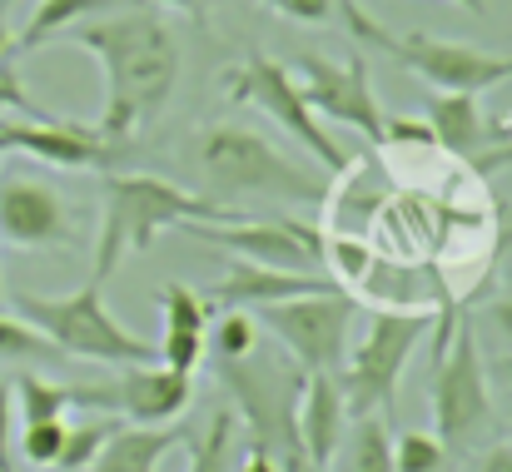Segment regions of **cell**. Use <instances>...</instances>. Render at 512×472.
Instances as JSON below:
<instances>
[{
    "label": "cell",
    "mask_w": 512,
    "mask_h": 472,
    "mask_svg": "<svg viewBox=\"0 0 512 472\" xmlns=\"http://www.w3.org/2000/svg\"><path fill=\"white\" fill-rule=\"evenodd\" d=\"M368 264H373V249L368 244H358V239H324V269H329V279L334 284H363V274H368Z\"/></svg>",
    "instance_id": "cell-28"
},
{
    "label": "cell",
    "mask_w": 512,
    "mask_h": 472,
    "mask_svg": "<svg viewBox=\"0 0 512 472\" xmlns=\"http://www.w3.org/2000/svg\"><path fill=\"white\" fill-rule=\"evenodd\" d=\"M15 55V35H10V0H0V60Z\"/></svg>",
    "instance_id": "cell-35"
},
{
    "label": "cell",
    "mask_w": 512,
    "mask_h": 472,
    "mask_svg": "<svg viewBox=\"0 0 512 472\" xmlns=\"http://www.w3.org/2000/svg\"><path fill=\"white\" fill-rule=\"evenodd\" d=\"M0 244L20 254L75 244V204L40 174H0Z\"/></svg>",
    "instance_id": "cell-12"
},
{
    "label": "cell",
    "mask_w": 512,
    "mask_h": 472,
    "mask_svg": "<svg viewBox=\"0 0 512 472\" xmlns=\"http://www.w3.org/2000/svg\"><path fill=\"white\" fill-rule=\"evenodd\" d=\"M224 85L234 90V100H249L254 110H264L289 140H299L329 174H343V169L353 164V155L324 130V120L309 110V100H304V90H299V80H294V70H289L284 60L244 55L239 65L224 70Z\"/></svg>",
    "instance_id": "cell-7"
},
{
    "label": "cell",
    "mask_w": 512,
    "mask_h": 472,
    "mask_svg": "<svg viewBox=\"0 0 512 472\" xmlns=\"http://www.w3.org/2000/svg\"><path fill=\"white\" fill-rule=\"evenodd\" d=\"M65 353L30 323L0 309V363H60Z\"/></svg>",
    "instance_id": "cell-25"
},
{
    "label": "cell",
    "mask_w": 512,
    "mask_h": 472,
    "mask_svg": "<svg viewBox=\"0 0 512 472\" xmlns=\"http://www.w3.org/2000/svg\"><path fill=\"white\" fill-rule=\"evenodd\" d=\"M249 314H254L259 328H269L284 343V353L304 373H339L343 353H348L353 318H358V299L348 289H324V294H299V299L259 304Z\"/></svg>",
    "instance_id": "cell-8"
},
{
    "label": "cell",
    "mask_w": 512,
    "mask_h": 472,
    "mask_svg": "<svg viewBox=\"0 0 512 472\" xmlns=\"http://www.w3.org/2000/svg\"><path fill=\"white\" fill-rule=\"evenodd\" d=\"M70 403L125 418V423H140V428H165V423H179L189 413L194 373H179V368H165V363L160 368L155 363H125L105 383H75Z\"/></svg>",
    "instance_id": "cell-9"
},
{
    "label": "cell",
    "mask_w": 512,
    "mask_h": 472,
    "mask_svg": "<svg viewBox=\"0 0 512 472\" xmlns=\"http://www.w3.org/2000/svg\"><path fill=\"white\" fill-rule=\"evenodd\" d=\"M60 448H65V418L25 423V433H20V453H25V463H30V468H55Z\"/></svg>",
    "instance_id": "cell-29"
},
{
    "label": "cell",
    "mask_w": 512,
    "mask_h": 472,
    "mask_svg": "<svg viewBox=\"0 0 512 472\" xmlns=\"http://www.w3.org/2000/svg\"><path fill=\"white\" fill-rule=\"evenodd\" d=\"M100 244H95V284H105L130 254H145L165 229L179 224H224L239 219V209H224L184 184L160 174H105L100 194Z\"/></svg>",
    "instance_id": "cell-3"
},
{
    "label": "cell",
    "mask_w": 512,
    "mask_h": 472,
    "mask_svg": "<svg viewBox=\"0 0 512 472\" xmlns=\"http://www.w3.org/2000/svg\"><path fill=\"white\" fill-rule=\"evenodd\" d=\"M219 323H209V338H204V353L214 358V363H234V358H244V353H254L259 348V323L249 309H219Z\"/></svg>",
    "instance_id": "cell-24"
},
{
    "label": "cell",
    "mask_w": 512,
    "mask_h": 472,
    "mask_svg": "<svg viewBox=\"0 0 512 472\" xmlns=\"http://www.w3.org/2000/svg\"><path fill=\"white\" fill-rule=\"evenodd\" d=\"M10 314L30 328H40L65 358H85V363H105V368H125V363H155V343L135 338L120 318L105 309L100 284L90 279L85 289L65 294V299H45V294H10Z\"/></svg>",
    "instance_id": "cell-4"
},
{
    "label": "cell",
    "mask_w": 512,
    "mask_h": 472,
    "mask_svg": "<svg viewBox=\"0 0 512 472\" xmlns=\"http://www.w3.org/2000/svg\"><path fill=\"white\" fill-rule=\"evenodd\" d=\"M234 472H279V458L269 453V448H259V443H249V453L239 458V468Z\"/></svg>",
    "instance_id": "cell-33"
},
{
    "label": "cell",
    "mask_w": 512,
    "mask_h": 472,
    "mask_svg": "<svg viewBox=\"0 0 512 472\" xmlns=\"http://www.w3.org/2000/svg\"><path fill=\"white\" fill-rule=\"evenodd\" d=\"M294 423H299V443H304L309 463L329 472V463H334V453L343 443V428H348V408H343L334 373H304Z\"/></svg>",
    "instance_id": "cell-17"
},
{
    "label": "cell",
    "mask_w": 512,
    "mask_h": 472,
    "mask_svg": "<svg viewBox=\"0 0 512 472\" xmlns=\"http://www.w3.org/2000/svg\"><path fill=\"white\" fill-rule=\"evenodd\" d=\"M343 289L329 274H294V269H264L249 259H234L229 274L214 284L209 309H259V304H279V299H299V294H324Z\"/></svg>",
    "instance_id": "cell-15"
},
{
    "label": "cell",
    "mask_w": 512,
    "mask_h": 472,
    "mask_svg": "<svg viewBox=\"0 0 512 472\" xmlns=\"http://www.w3.org/2000/svg\"><path fill=\"white\" fill-rule=\"evenodd\" d=\"M433 323H438V309H378L368 318L363 338L353 343V353H343L339 373H334L348 418H363V413L388 418L393 413L403 368Z\"/></svg>",
    "instance_id": "cell-6"
},
{
    "label": "cell",
    "mask_w": 512,
    "mask_h": 472,
    "mask_svg": "<svg viewBox=\"0 0 512 472\" xmlns=\"http://www.w3.org/2000/svg\"><path fill=\"white\" fill-rule=\"evenodd\" d=\"M0 309H5V289H0Z\"/></svg>",
    "instance_id": "cell-39"
},
{
    "label": "cell",
    "mask_w": 512,
    "mask_h": 472,
    "mask_svg": "<svg viewBox=\"0 0 512 472\" xmlns=\"http://www.w3.org/2000/svg\"><path fill=\"white\" fill-rule=\"evenodd\" d=\"M189 239L199 244H214V249H229L234 259H249V264H264V269H294V274H324V234L304 219H254V214H239V219H224V224H179Z\"/></svg>",
    "instance_id": "cell-10"
},
{
    "label": "cell",
    "mask_w": 512,
    "mask_h": 472,
    "mask_svg": "<svg viewBox=\"0 0 512 472\" xmlns=\"http://www.w3.org/2000/svg\"><path fill=\"white\" fill-rule=\"evenodd\" d=\"M110 5H120V0H40V5L30 10L25 30L15 35V50H40V45H50L55 35H65L75 20H85L90 10H110Z\"/></svg>",
    "instance_id": "cell-22"
},
{
    "label": "cell",
    "mask_w": 512,
    "mask_h": 472,
    "mask_svg": "<svg viewBox=\"0 0 512 472\" xmlns=\"http://www.w3.org/2000/svg\"><path fill=\"white\" fill-rule=\"evenodd\" d=\"M488 328H493V333H498V343H503V348H508L512 353V299H498V304H488Z\"/></svg>",
    "instance_id": "cell-32"
},
{
    "label": "cell",
    "mask_w": 512,
    "mask_h": 472,
    "mask_svg": "<svg viewBox=\"0 0 512 472\" xmlns=\"http://www.w3.org/2000/svg\"><path fill=\"white\" fill-rule=\"evenodd\" d=\"M478 472H512V443L488 448V453H483V463H478Z\"/></svg>",
    "instance_id": "cell-34"
},
{
    "label": "cell",
    "mask_w": 512,
    "mask_h": 472,
    "mask_svg": "<svg viewBox=\"0 0 512 472\" xmlns=\"http://www.w3.org/2000/svg\"><path fill=\"white\" fill-rule=\"evenodd\" d=\"M388 55L403 70H413L418 80H428L448 95H483L488 85L512 75V55H493L483 45L438 40V35H393Z\"/></svg>",
    "instance_id": "cell-13"
},
{
    "label": "cell",
    "mask_w": 512,
    "mask_h": 472,
    "mask_svg": "<svg viewBox=\"0 0 512 472\" xmlns=\"http://www.w3.org/2000/svg\"><path fill=\"white\" fill-rule=\"evenodd\" d=\"M428 130H433V145H443L448 155L468 159L478 169H493L498 159H512V145L498 150L493 135L483 130V110H478V95H428Z\"/></svg>",
    "instance_id": "cell-16"
},
{
    "label": "cell",
    "mask_w": 512,
    "mask_h": 472,
    "mask_svg": "<svg viewBox=\"0 0 512 472\" xmlns=\"http://www.w3.org/2000/svg\"><path fill=\"white\" fill-rule=\"evenodd\" d=\"M70 40L80 50H90L100 60V80H105V105H100V135L110 145L135 140L165 105H170L184 55H179V35L165 25L160 10L140 5H110L95 20H75Z\"/></svg>",
    "instance_id": "cell-1"
},
{
    "label": "cell",
    "mask_w": 512,
    "mask_h": 472,
    "mask_svg": "<svg viewBox=\"0 0 512 472\" xmlns=\"http://www.w3.org/2000/svg\"><path fill=\"white\" fill-rule=\"evenodd\" d=\"M438 358H433V433L443 438V448L458 458L468 453L483 428L493 423V393H488V373H483V353L473 328L458 318L453 299L438 304Z\"/></svg>",
    "instance_id": "cell-5"
},
{
    "label": "cell",
    "mask_w": 512,
    "mask_h": 472,
    "mask_svg": "<svg viewBox=\"0 0 512 472\" xmlns=\"http://www.w3.org/2000/svg\"><path fill=\"white\" fill-rule=\"evenodd\" d=\"M115 428H120V418H110V413H105V418H90V423H80V428H65V448H60L55 468L60 472H85Z\"/></svg>",
    "instance_id": "cell-27"
},
{
    "label": "cell",
    "mask_w": 512,
    "mask_h": 472,
    "mask_svg": "<svg viewBox=\"0 0 512 472\" xmlns=\"http://www.w3.org/2000/svg\"><path fill=\"white\" fill-rule=\"evenodd\" d=\"M0 155H5V145H0Z\"/></svg>",
    "instance_id": "cell-41"
},
{
    "label": "cell",
    "mask_w": 512,
    "mask_h": 472,
    "mask_svg": "<svg viewBox=\"0 0 512 472\" xmlns=\"http://www.w3.org/2000/svg\"><path fill=\"white\" fill-rule=\"evenodd\" d=\"M0 145H5V155L20 150L50 169H115V159H120V145H110L95 125L55 120V115H40L25 125H0Z\"/></svg>",
    "instance_id": "cell-14"
},
{
    "label": "cell",
    "mask_w": 512,
    "mask_h": 472,
    "mask_svg": "<svg viewBox=\"0 0 512 472\" xmlns=\"http://www.w3.org/2000/svg\"><path fill=\"white\" fill-rule=\"evenodd\" d=\"M160 309H165V338H160V363L194 373L204 358V338H209V299H199L189 284H165L160 289Z\"/></svg>",
    "instance_id": "cell-18"
},
{
    "label": "cell",
    "mask_w": 512,
    "mask_h": 472,
    "mask_svg": "<svg viewBox=\"0 0 512 472\" xmlns=\"http://www.w3.org/2000/svg\"><path fill=\"white\" fill-rule=\"evenodd\" d=\"M294 80L309 100V110L319 120H334L358 130L363 140L383 145V130H388V115L378 105V90H373V75H368V60L363 50L348 55V60H324V55H299L294 65Z\"/></svg>",
    "instance_id": "cell-11"
},
{
    "label": "cell",
    "mask_w": 512,
    "mask_h": 472,
    "mask_svg": "<svg viewBox=\"0 0 512 472\" xmlns=\"http://www.w3.org/2000/svg\"><path fill=\"white\" fill-rule=\"evenodd\" d=\"M393 472H453V453L443 448L438 433L408 428L393 438Z\"/></svg>",
    "instance_id": "cell-26"
},
{
    "label": "cell",
    "mask_w": 512,
    "mask_h": 472,
    "mask_svg": "<svg viewBox=\"0 0 512 472\" xmlns=\"http://www.w3.org/2000/svg\"><path fill=\"white\" fill-rule=\"evenodd\" d=\"M150 5H174V10H189L194 20H204V10H209L214 0H150Z\"/></svg>",
    "instance_id": "cell-36"
},
{
    "label": "cell",
    "mask_w": 512,
    "mask_h": 472,
    "mask_svg": "<svg viewBox=\"0 0 512 472\" xmlns=\"http://www.w3.org/2000/svg\"><path fill=\"white\" fill-rule=\"evenodd\" d=\"M10 398H15V413L25 423H50V418H65V408H70V388L50 383L40 373H15L10 378Z\"/></svg>",
    "instance_id": "cell-23"
},
{
    "label": "cell",
    "mask_w": 512,
    "mask_h": 472,
    "mask_svg": "<svg viewBox=\"0 0 512 472\" xmlns=\"http://www.w3.org/2000/svg\"><path fill=\"white\" fill-rule=\"evenodd\" d=\"M264 5L289 15V20H304V25H329L334 20V0H264Z\"/></svg>",
    "instance_id": "cell-30"
},
{
    "label": "cell",
    "mask_w": 512,
    "mask_h": 472,
    "mask_svg": "<svg viewBox=\"0 0 512 472\" xmlns=\"http://www.w3.org/2000/svg\"><path fill=\"white\" fill-rule=\"evenodd\" d=\"M194 159V179H199V194L224 204V209H239L249 199H264V204H324L329 184L304 169L299 159H289L274 140H264L259 130L249 125H204L189 145ZM249 214V209H239Z\"/></svg>",
    "instance_id": "cell-2"
},
{
    "label": "cell",
    "mask_w": 512,
    "mask_h": 472,
    "mask_svg": "<svg viewBox=\"0 0 512 472\" xmlns=\"http://www.w3.org/2000/svg\"><path fill=\"white\" fill-rule=\"evenodd\" d=\"M508 428H512V403H508Z\"/></svg>",
    "instance_id": "cell-40"
},
{
    "label": "cell",
    "mask_w": 512,
    "mask_h": 472,
    "mask_svg": "<svg viewBox=\"0 0 512 472\" xmlns=\"http://www.w3.org/2000/svg\"><path fill=\"white\" fill-rule=\"evenodd\" d=\"M498 368H503V378H508V383H512V353H508V358H503V363H498Z\"/></svg>",
    "instance_id": "cell-38"
},
{
    "label": "cell",
    "mask_w": 512,
    "mask_h": 472,
    "mask_svg": "<svg viewBox=\"0 0 512 472\" xmlns=\"http://www.w3.org/2000/svg\"><path fill=\"white\" fill-rule=\"evenodd\" d=\"M234 438H239V413H234V403H224V408L209 413V423H204L199 438L194 433L184 438L189 472H229L234 468Z\"/></svg>",
    "instance_id": "cell-21"
},
{
    "label": "cell",
    "mask_w": 512,
    "mask_h": 472,
    "mask_svg": "<svg viewBox=\"0 0 512 472\" xmlns=\"http://www.w3.org/2000/svg\"><path fill=\"white\" fill-rule=\"evenodd\" d=\"M189 438L184 423H165V428H140V423H120L105 448L95 453V463L85 472H160L165 453H174Z\"/></svg>",
    "instance_id": "cell-19"
},
{
    "label": "cell",
    "mask_w": 512,
    "mask_h": 472,
    "mask_svg": "<svg viewBox=\"0 0 512 472\" xmlns=\"http://www.w3.org/2000/svg\"><path fill=\"white\" fill-rule=\"evenodd\" d=\"M343 453H334V472H393V433L383 413H363L348 418L343 428Z\"/></svg>",
    "instance_id": "cell-20"
},
{
    "label": "cell",
    "mask_w": 512,
    "mask_h": 472,
    "mask_svg": "<svg viewBox=\"0 0 512 472\" xmlns=\"http://www.w3.org/2000/svg\"><path fill=\"white\" fill-rule=\"evenodd\" d=\"M10 423H15V398H10V383L0 378V472H15V463H10Z\"/></svg>",
    "instance_id": "cell-31"
},
{
    "label": "cell",
    "mask_w": 512,
    "mask_h": 472,
    "mask_svg": "<svg viewBox=\"0 0 512 472\" xmlns=\"http://www.w3.org/2000/svg\"><path fill=\"white\" fill-rule=\"evenodd\" d=\"M453 5H463L468 15H488V0H453Z\"/></svg>",
    "instance_id": "cell-37"
}]
</instances>
